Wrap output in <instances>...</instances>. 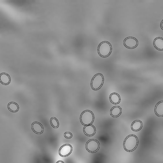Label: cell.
I'll return each mask as SVG.
<instances>
[{"instance_id":"2","label":"cell","mask_w":163,"mask_h":163,"mask_svg":"<svg viewBox=\"0 0 163 163\" xmlns=\"http://www.w3.org/2000/svg\"><path fill=\"white\" fill-rule=\"evenodd\" d=\"M112 52V47L109 42H102L99 45L98 48V52L101 57L107 58L109 57Z\"/></svg>"},{"instance_id":"15","label":"cell","mask_w":163,"mask_h":163,"mask_svg":"<svg viewBox=\"0 0 163 163\" xmlns=\"http://www.w3.org/2000/svg\"><path fill=\"white\" fill-rule=\"evenodd\" d=\"M110 100L114 104H118L121 101L120 96L117 93H112L110 96Z\"/></svg>"},{"instance_id":"16","label":"cell","mask_w":163,"mask_h":163,"mask_svg":"<svg viewBox=\"0 0 163 163\" xmlns=\"http://www.w3.org/2000/svg\"><path fill=\"white\" fill-rule=\"evenodd\" d=\"M8 109L11 112H16L19 111V107L16 102H10L8 104Z\"/></svg>"},{"instance_id":"6","label":"cell","mask_w":163,"mask_h":163,"mask_svg":"<svg viewBox=\"0 0 163 163\" xmlns=\"http://www.w3.org/2000/svg\"><path fill=\"white\" fill-rule=\"evenodd\" d=\"M123 44L128 49H134L137 47L138 45V40L133 37H128L125 39Z\"/></svg>"},{"instance_id":"19","label":"cell","mask_w":163,"mask_h":163,"mask_svg":"<svg viewBox=\"0 0 163 163\" xmlns=\"http://www.w3.org/2000/svg\"><path fill=\"white\" fill-rule=\"evenodd\" d=\"M161 27L162 28V30H163V20L162 22H161Z\"/></svg>"},{"instance_id":"10","label":"cell","mask_w":163,"mask_h":163,"mask_svg":"<svg viewBox=\"0 0 163 163\" xmlns=\"http://www.w3.org/2000/svg\"><path fill=\"white\" fill-rule=\"evenodd\" d=\"M11 77L8 74L2 73L0 74V82L4 85H8L11 82Z\"/></svg>"},{"instance_id":"17","label":"cell","mask_w":163,"mask_h":163,"mask_svg":"<svg viewBox=\"0 0 163 163\" xmlns=\"http://www.w3.org/2000/svg\"><path fill=\"white\" fill-rule=\"evenodd\" d=\"M50 123H51V125L55 128H57L59 126V123L58 120L55 118H51L50 120Z\"/></svg>"},{"instance_id":"7","label":"cell","mask_w":163,"mask_h":163,"mask_svg":"<svg viewBox=\"0 0 163 163\" xmlns=\"http://www.w3.org/2000/svg\"><path fill=\"white\" fill-rule=\"evenodd\" d=\"M60 155L62 157H66L72 153V147L69 144H65L60 148Z\"/></svg>"},{"instance_id":"5","label":"cell","mask_w":163,"mask_h":163,"mask_svg":"<svg viewBox=\"0 0 163 163\" xmlns=\"http://www.w3.org/2000/svg\"><path fill=\"white\" fill-rule=\"evenodd\" d=\"M86 147L88 151L91 153H94L99 149L100 144L98 141L96 140H90L87 142Z\"/></svg>"},{"instance_id":"8","label":"cell","mask_w":163,"mask_h":163,"mask_svg":"<svg viewBox=\"0 0 163 163\" xmlns=\"http://www.w3.org/2000/svg\"><path fill=\"white\" fill-rule=\"evenodd\" d=\"M83 131L85 134L88 136H94L96 133V129L92 125H88L85 126L83 129Z\"/></svg>"},{"instance_id":"12","label":"cell","mask_w":163,"mask_h":163,"mask_svg":"<svg viewBox=\"0 0 163 163\" xmlns=\"http://www.w3.org/2000/svg\"><path fill=\"white\" fill-rule=\"evenodd\" d=\"M153 46L155 49L160 51L163 50V38H157L153 41Z\"/></svg>"},{"instance_id":"1","label":"cell","mask_w":163,"mask_h":163,"mask_svg":"<svg viewBox=\"0 0 163 163\" xmlns=\"http://www.w3.org/2000/svg\"><path fill=\"white\" fill-rule=\"evenodd\" d=\"M138 145V139L134 135L128 136L123 142L124 148L127 152H132L136 149Z\"/></svg>"},{"instance_id":"9","label":"cell","mask_w":163,"mask_h":163,"mask_svg":"<svg viewBox=\"0 0 163 163\" xmlns=\"http://www.w3.org/2000/svg\"><path fill=\"white\" fill-rule=\"evenodd\" d=\"M32 129L36 134H41L44 131L43 126L38 122H34L32 123Z\"/></svg>"},{"instance_id":"13","label":"cell","mask_w":163,"mask_h":163,"mask_svg":"<svg viewBox=\"0 0 163 163\" xmlns=\"http://www.w3.org/2000/svg\"><path fill=\"white\" fill-rule=\"evenodd\" d=\"M122 113V108L120 107L116 106L113 107V108H112L110 114L111 116L113 117H117L120 116Z\"/></svg>"},{"instance_id":"18","label":"cell","mask_w":163,"mask_h":163,"mask_svg":"<svg viewBox=\"0 0 163 163\" xmlns=\"http://www.w3.org/2000/svg\"><path fill=\"white\" fill-rule=\"evenodd\" d=\"M64 136L65 138L70 139V138H72V134L71 133H69V132H66L64 134Z\"/></svg>"},{"instance_id":"11","label":"cell","mask_w":163,"mask_h":163,"mask_svg":"<svg viewBox=\"0 0 163 163\" xmlns=\"http://www.w3.org/2000/svg\"><path fill=\"white\" fill-rule=\"evenodd\" d=\"M155 114L159 117H163V101L158 102L155 107Z\"/></svg>"},{"instance_id":"14","label":"cell","mask_w":163,"mask_h":163,"mask_svg":"<svg viewBox=\"0 0 163 163\" xmlns=\"http://www.w3.org/2000/svg\"><path fill=\"white\" fill-rule=\"evenodd\" d=\"M142 127V123L141 121L136 120L133 122L131 125V130L134 131H138Z\"/></svg>"},{"instance_id":"4","label":"cell","mask_w":163,"mask_h":163,"mask_svg":"<svg viewBox=\"0 0 163 163\" xmlns=\"http://www.w3.org/2000/svg\"><path fill=\"white\" fill-rule=\"evenodd\" d=\"M104 78L102 74L98 73L94 75L91 82V87L94 90H100L103 84Z\"/></svg>"},{"instance_id":"3","label":"cell","mask_w":163,"mask_h":163,"mask_svg":"<svg viewBox=\"0 0 163 163\" xmlns=\"http://www.w3.org/2000/svg\"><path fill=\"white\" fill-rule=\"evenodd\" d=\"M80 119V122L84 125H91L94 121V114L91 111L86 110L82 113Z\"/></svg>"},{"instance_id":"20","label":"cell","mask_w":163,"mask_h":163,"mask_svg":"<svg viewBox=\"0 0 163 163\" xmlns=\"http://www.w3.org/2000/svg\"><path fill=\"white\" fill-rule=\"evenodd\" d=\"M56 163H64V162L62 161H58Z\"/></svg>"}]
</instances>
